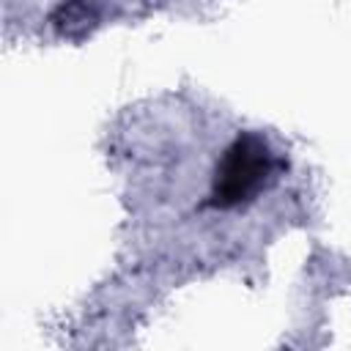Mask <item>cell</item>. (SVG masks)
I'll return each instance as SVG.
<instances>
[{
  "label": "cell",
  "mask_w": 351,
  "mask_h": 351,
  "mask_svg": "<svg viewBox=\"0 0 351 351\" xmlns=\"http://www.w3.org/2000/svg\"><path fill=\"white\" fill-rule=\"evenodd\" d=\"M277 167L280 162L263 134L258 132L236 134L214 167L208 206L230 211L255 200L261 189L274 178Z\"/></svg>",
  "instance_id": "cell-1"
},
{
  "label": "cell",
  "mask_w": 351,
  "mask_h": 351,
  "mask_svg": "<svg viewBox=\"0 0 351 351\" xmlns=\"http://www.w3.org/2000/svg\"><path fill=\"white\" fill-rule=\"evenodd\" d=\"M96 22L93 8L85 0H66L52 11V27L60 36H82L90 25Z\"/></svg>",
  "instance_id": "cell-2"
}]
</instances>
